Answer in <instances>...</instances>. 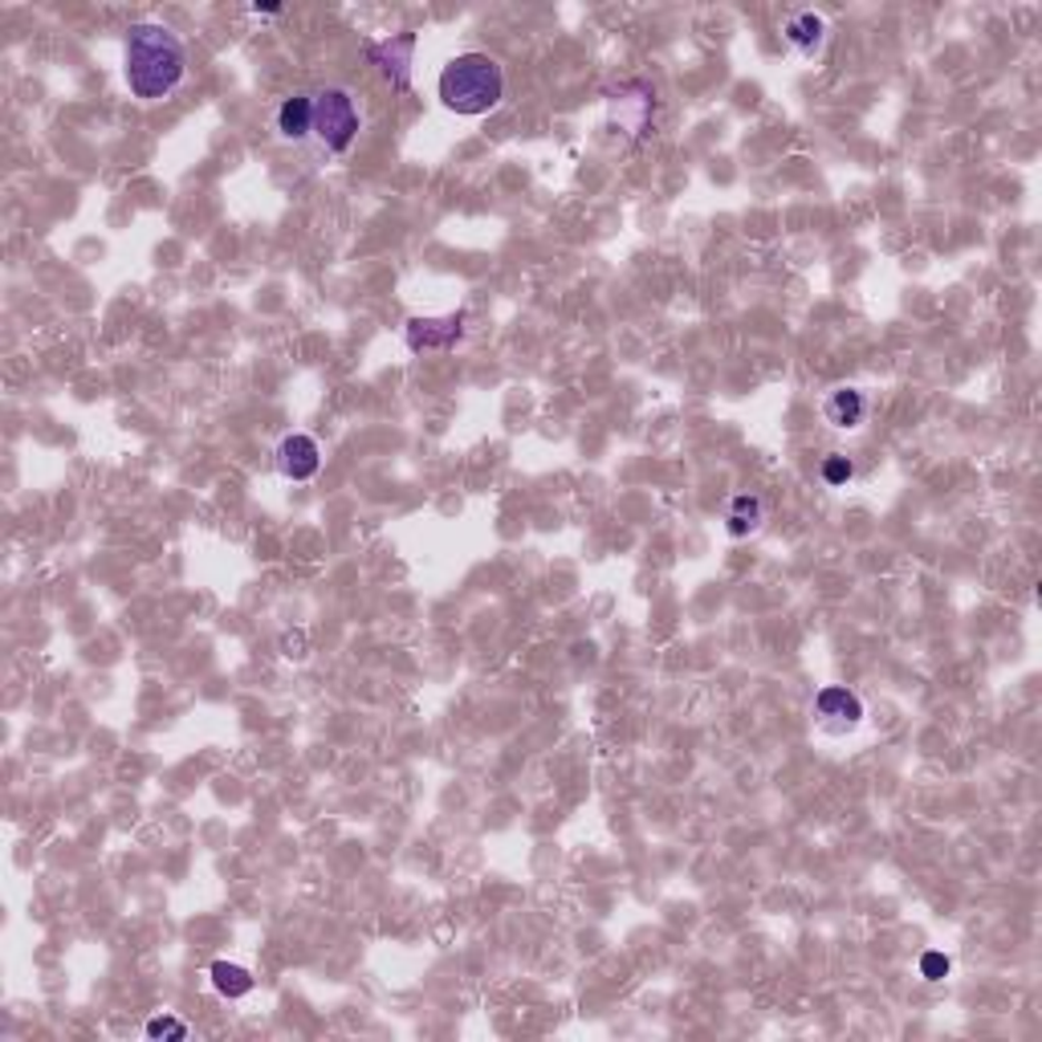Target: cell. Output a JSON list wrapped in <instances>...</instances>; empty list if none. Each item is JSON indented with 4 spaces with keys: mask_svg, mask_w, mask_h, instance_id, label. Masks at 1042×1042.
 <instances>
[{
    "mask_svg": "<svg viewBox=\"0 0 1042 1042\" xmlns=\"http://www.w3.org/2000/svg\"><path fill=\"white\" fill-rule=\"evenodd\" d=\"M184 73H188V46L171 24H130L127 46H122V78H127L130 95L139 102H159V98L176 95Z\"/></svg>",
    "mask_w": 1042,
    "mask_h": 1042,
    "instance_id": "cell-1",
    "label": "cell"
},
{
    "mask_svg": "<svg viewBox=\"0 0 1042 1042\" xmlns=\"http://www.w3.org/2000/svg\"><path fill=\"white\" fill-rule=\"evenodd\" d=\"M501 98H505V70L489 53H461L440 70V102L461 119L498 110Z\"/></svg>",
    "mask_w": 1042,
    "mask_h": 1042,
    "instance_id": "cell-2",
    "label": "cell"
},
{
    "mask_svg": "<svg viewBox=\"0 0 1042 1042\" xmlns=\"http://www.w3.org/2000/svg\"><path fill=\"white\" fill-rule=\"evenodd\" d=\"M358 127H363V119H358V107H355V98H351V90L326 86V90L314 95V139L331 155L351 151L358 139Z\"/></svg>",
    "mask_w": 1042,
    "mask_h": 1042,
    "instance_id": "cell-3",
    "label": "cell"
},
{
    "mask_svg": "<svg viewBox=\"0 0 1042 1042\" xmlns=\"http://www.w3.org/2000/svg\"><path fill=\"white\" fill-rule=\"evenodd\" d=\"M815 721H818V729H823V734H852L855 725L864 721V700L855 697L847 685L818 688Z\"/></svg>",
    "mask_w": 1042,
    "mask_h": 1042,
    "instance_id": "cell-4",
    "label": "cell"
},
{
    "mask_svg": "<svg viewBox=\"0 0 1042 1042\" xmlns=\"http://www.w3.org/2000/svg\"><path fill=\"white\" fill-rule=\"evenodd\" d=\"M464 338V314H444V318H407L403 326V343L412 355L427 351H449Z\"/></svg>",
    "mask_w": 1042,
    "mask_h": 1042,
    "instance_id": "cell-5",
    "label": "cell"
},
{
    "mask_svg": "<svg viewBox=\"0 0 1042 1042\" xmlns=\"http://www.w3.org/2000/svg\"><path fill=\"white\" fill-rule=\"evenodd\" d=\"M412 53H415V33H395V37H387V41H367L371 66H375L395 90H412Z\"/></svg>",
    "mask_w": 1042,
    "mask_h": 1042,
    "instance_id": "cell-6",
    "label": "cell"
},
{
    "mask_svg": "<svg viewBox=\"0 0 1042 1042\" xmlns=\"http://www.w3.org/2000/svg\"><path fill=\"white\" fill-rule=\"evenodd\" d=\"M273 464H277V473H282L285 481H309V476L322 469L318 440L306 436V432H289V436H282L277 452H273Z\"/></svg>",
    "mask_w": 1042,
    "mask_h": 1042,
    "instance_id": "cell-7",
    "label": "cell"
},
{
    "mask_svg": "<svg viewBox=\"0 0 1042 1042\" xmlns=\"http://www.w3.org/2000/svg\"><path fill=\"white\" fill-rule=\"evenodd\" d=\"M766 513L770 510L758 493H734L725 505V530H729V538H754L766 525Z\"/></svg>",
    "mask_w": 1042,
    "mask_h": 1042,
    "instance_id": "cell-8",
    "label": "cell"
},
{
    "mask_svg": "<svg viewBox=\"0 0 1042 1042\" xmlns=\"http://www.w3.org/2000/svg\"><path fill=\"white\" fill-rule=\"evenodd\" d=\"M823 415L835 427H859L867 420V395L859 387H835L823 400Z\"/></svg>",
    "mask_w": 1042,
    "mask_h": 1042,
    "instance_id": "cell-9",
    "label": "cell"
},
{
    "mask_svg": "<svg viewBox=\"0 0 1042 1042\" xmlns=\"http://www.w3.org/2000/svg\"><path fill=\"white\" fill-rule=\"evenodd\" d=\"M786 41H790L803 58H815L818 49H823V41H827V21L818 17L815 9H803V12H794L790 21H786Z\"/></svg>",
    "mask_w": 1042,
    "mask_h": 1042,
    "instance_id": "cell-10",
    "label": "cell"
},
{
    "mask_svg": "<svg viewBox=\"0 0 1042 1042\" xmlns=\"http://www.w3.org/2000/svg\"><path fill=\"white\" fill-rule=\"evenodd\" d=\"M277 130H282V139L289 142H302L314 135V95H289L277 107Z\"/></svg>",
    "mask_w": 1042,
    "mask_h": 1042,
    "instance_id": "cell-11",
    "label": "cell"
},
{
    "mask_svg": "<svg viewBox=\"0 0 1042 1042\" xmlns=\"http://www.w3.org/2000/svg\"><path fill=\"white\" fill-rule=\"evenodd\" d=\"M208 977H213V990L220 997H245L253 994V973L245 970V965H237V961H213V970H208Z\"/></svg>",
    "mask_w": 1042,
    "mask_h": 1042,
    "instance_id": "cell-12",
    "label": "cell"
},
{
    "mask_svg": "<svg viewBox=\"0 0 1042 1042\" xmlns=\"http://www.w3.org/2000/svg\"><path fill=\"white\" fill-rule=\"evenodd\" d=\"M818 476H823L830 489H839L855 476V461L843 456V452H830V456H823V464H818Z\"/></svg>",
    "mask_w": 1042,
    "mask_h": 1042,
    "instance_id": "cell-13",
    "label": "cell"
},
{
    "mask_svg": "<svg viewBox=\"0 0 1042 1042\" xmlns=\"http://www.w3.org/2000/svg\"><path fill=\"white\" fill-rule=\"evenodd\" d=\"M147 1039H171V1042H184L188 1039V1022L171 1019V1014H155L151 1022H147Z\"/></svg>",
    "mask_w": 1042,
    "mask_h": 1042,
    "instance_id": "cell-14",
    "label": "cell"
},
{
    "mask_svg": "<svg viewBox=\"0 0 1042 1042\" xmlns=\"http://www.w3.org/2000/svg\"><path fill=\"white\" fill-rule=\"evenodd\" d=\"M948 965H953V961H948L945 953H924V957H921L924 982H941V977L948 973Z\"/></svg>",
    "mask_w": 1042,
    "mask_h": 1042,
    "instance_id": "cell-15",
    "label": "cell"
},
{
    "mask_svg": "<svg viewBox=\"0 0 1042 1042\" xmlns=\"http://www.w3.org/2000/svg\"><path fill=\"white\" fill-rule=\"evenodd\" d=\"M282 648H285V656H294V660H302V656H306V636H302V631H297V636H285Z\"/></svg>",
    "mask_w": 1042,
    "mask_h": 1042,
    "instance_id": "cell-16",
    "label": "cell"
},
{
    "mask_svg": "<svg viewBox=\"0 0 1042 1042\" xmlns=\"http://www.w3.org/2000/svg\"><path fill=\"white\" fill-rule=\"evenodd\" d=\"M249 12H253V17H277L282 9H277V4H253Z\"/></svg>",
    "mask_w": 1042,
    "mask_h": 1042,
    "instance_id": "cell-17",
    "label": "cell"
}]
</instances>
